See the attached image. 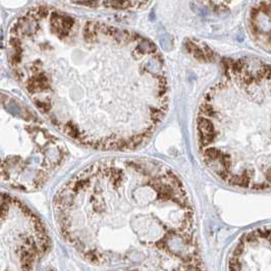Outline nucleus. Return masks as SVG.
I'll list each match as a JSON object with an SVG mask.
<instances>
[{
	"label": "nucleus",
	"mask_w": 271,
	"mask_h": 271,
	"mask_svg": "<svg viewBox=\"0 0 271 271\" xmlns=\"http://www.w3.org/2000/svg\"><path fill=\"white\" fill-rule=\"evenodd\" d=\"M6 52L37 109L79 145L137 149L167 112L164 60L136 32L37 5L11 23Z\"/></svg>",
	"instance_id": "f257e3e1"
},
{
	"label": "nucleus",
	"mask_w": 271,
	"mask_h": 271,
	"mask_svg": "<svg viewBox=\"0 0 271 271\" xmlns=\"http://www.w3.org/2000/svg\"><path fill=\"white\" fill-rule=\"evenodd\" d=\"M56 223L84 255L130 252L136 246L190 253L194 214L180 176L162 162L108 158L75 173L56 194Z\"/></svg>",
	"instance_id": "f03ea898"
},
{
	"label": "nucleus",
	"mask_w": 271,
	"mask_h": 271,
	"mask_svg": "<svg viewBox=\"0 0 271 271\" xmlns=\"http://www.w3.org/2000/svg\"><path fill=\"white\" fill-rule=\"evenodd\" d=\"M1 180L12 189H39L68 155L63 142L25 105L2 94Z\"/></svg>",
	"instance_id": "7ed1b4c3"
},
{
	"label": "nucleus",
	"mask_w": 271,
	"mask_h": 271,
	"mask_svg": "<svg viewBox=\"0 0 271 271\" xmlns=\"http://www.w3.org/2000/svg\"><path fill=\"white\" fill-rule=\"evenodd\" d=\"M49 251L42 222L27 206L10 195L2 196V271H52L41 268Z\"/></svg>",
	"instance_id": "20e7f679"
},
{
	"label": "nucleus",
	"mask_w": 271,
	"mask_h": 271,
	"mask_svg": "<svg viewBox=\"0 0 271 271\" xmlns=\"http://www.w3.org/2000/svg\"><path fill=\"white\" fill-rule=\"evenodd\" d=\"M229 271H271V228L245 234L232 253Z\"/></svg>",
	"instance_id": "39448f33"
},
{
	"label": "nucleus",
	"mask_w": 271,
	"mask_h": 271,
	"mask_svg": "<svg viewBox=\"0 0 271 271\" xmlns=\"http://www.w3.org/2000/svg\"><path fill=\"white\" fill-rule=\"evenodd\" d=\"M74 5L90 6V7H101V8H115V9H138L145 8L149 5V2H122V1H111V2H81L74 3Z\"/></svg>",
	"instance_id": "423d86ee"
}]
</instances>
